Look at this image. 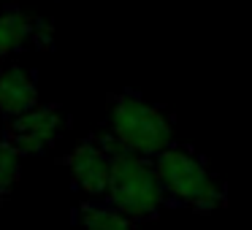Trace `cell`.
Segmentation results:
<instances>
[{"label":"cell","instance_id":"1","mask_svg":"<svg viewBox=\"0 0 252 230\" xmlns=\"http://www.w3.org/2000/svg\"><path fill=\"white\" fill-rule=\"evenodd\" d=\"M100 141L111 160L103 203H109L111 208H117L122 217L133 219V222L158 219L160 211L168 206V201H165V192L152 168V160L122 149L106 133H100Z\"/></svg>","mask_w":252,"mask_h":230},{"label":"cell","instance_id":"6","mask_svg":"<svg viewBox=\"0 0 252 230\" xmlns=\"http://www.w3.org/2000/svg\"><path fill=\"white\" fill-rule=\"evenodd\" d=\"M52 44V25L30 17L22 11H8L0 17V60L28 49L38 46L46 49Z\"/></svg>","mask_w":252,"mask_h":230},{"label":"cell","instance_id":"8","mask_svg":"<svg viewBox=\"0 0 252 230\" xmlns=\"http://www.w3.org/2000/svg\"><path fill=\"white\" fill-rule=\"evenodd\" d=\"M76 217L84 230H136L133 219L122 217L117 208H111L103 201H82Z\"/></svg>","mask_w":252,"mask_h":230},{"label":"cell","instance_id":"3","mask_svg":"<svg viewBox=\"0 0 252 230\" xmlns=\"http://www.w3.org/2000/svg\"><path fill=\"white\" fill-rule=\"evenodd\" d=\"M122 149L155 160L160 152L176 144L174 119L165 114L163 106L147 100L138 92H117L109 98V130Z\"/></svg>","mask_w":252,"mask_h":230},{"label":"cell","instance_id":"5","mask_svg":"<svg viewBox=\"0 0 252 230\" xmlns=\"http://www.w3.org/2000/svg\"><path fill=\"white\" fill-rule=\"evenodd\" d=\"M63 165L71 173V181L87 201H103L106 187H109L111 160L106 152L100 136L82 138L71 152L63 157Z\"/></svg>","mask_w":252,"mask_h":230},{"label":"cell","instance_id":"2","mask_svg":"<svg viewBox=\"0 0 252 230\" xmlns=\"http://www.w3.org/2000/svg\"><path fill=\"white\" fill-rule=\"evenodd\" d=\"M152 168L171 206H182L190 211H217L228 203L225 184L212 173L206 160L190 146L171 144L152 160Z\"/></svg>","mask_w":252,"mask_h":230},{"label":"cell","instance_id":"4","mask_svg":"<svg viewBox=\"0 0 252 230\" xmlns=\"http://www.w3.org/2000/svg\"><path fill=\"white\" fill-rule=\"evenodd\" d=\"M65 125V116H63L60 106L46 103V106H33L30 111L8 119L6 125V138L3 141L19 154V157H28V154H41L46 149H52L57 144Z\"/></svg>","mask_w":252,"mask_h":230},{"label":"cell","instance_id":"9","mask_svg":"<svg viewBox=\"0 0 252 230\" xmlns=\"http://www.w3.org/2000/svg\"><path fill=\"white\" fill-rule=\"evenodd\" d=\"M17 179H19V154L6 141H0V201H6L11 195Z\"/></svg>","mask_w":252,"mask_h":230},{"label":"cell","instance_id":"7","mask_svg":"<svg viewBox=\"0 0 252 230\" xmlns=\"http://www.w3.org/2000/svg\"><path fill=\"white\" fill-rule=\"evenodd\" d=\"M33 106H38V82L33 71L19 65L0 71V114L14 119Z\"/></svg>","mask_w":252,"mask_h":230}]
</instances>
